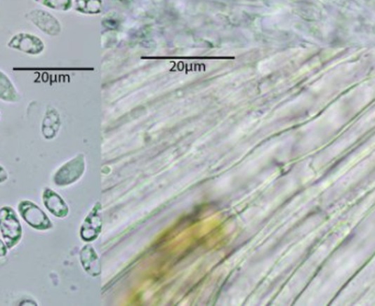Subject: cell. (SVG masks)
Returning <instances> with one entry per match:
<instances>
[{
  "instance_id": "obj_3",
  "label": "cell",
  "mask_w": 375,
  "mask_h": 306,
  "mask_svg": "<svg viewBox=\"0 0 375 306\" xmlns=\"http://www.w3.org/2000/svg\"><path fill=\"white\" fill-rule=\"evenodd\" d=\"M85 171V156L83 154L74 157L67 163L60 166L53 176V182L58 187H66L73 185L79 180Z\"/></svg>"
},
{
  "instance_id": "obj_9",
  "label": "cell",
  "mask_w": 375,
  "mask_h": 306,
  "mask_svg": "<svg viewBox=\"0 0 375 306\" xmlns=\"http://www.w3.org/2000/svg\"><path fill=\"white\" fill-rule=\"evenodd\" d=\"M0 100L9 103L20 100V95L18 93L17 88L11 78L3 71H0Z\"/></svg>"
},
{
  "instance_id": "obj_4",
  "label": "cell",
  "mask_w": 375,
  "mask_h": 306,
  "mask_svg": "<svg viewBox=\"0 0 375 306\" xmlns=\"http://www.w3.org/2000/svg\"><path fill=\"white\" fill-rule=\"evenodd\" d=\"M7 46L11 50L32 56L40 55L46 50V44L42 39L27 32L15 34L8 42Z\"/></svg>"
},
{
  "instance_id": "obj_14",
  "label": "cell",
  "mask_w": 375,
  "mask_h": 306,
  "mask_svg": "<svg viewBox=\"0 0 375 306\" xmlns=\"http://www.w3.org/2000/svg\"><path fill=\"white\" fill-rule=\"evenodd\" d=\"M8 251H9V248H8L5 241L0 239V258L7 256Z\"/></svg>"
},
{
  "instance_id": "obj_15",
  "label": "cell",
  "mask_w": 375,
  "mask_h": 306,
  "mask_svg": "<svg viewBox=\"0 0 375 306\" xmlns=\"http://www.w3.org/2000/svg\"><path fill=\"white\" fill-rule=\"evenodd\" d=\"M0 118H1V114H0Z\"/></svg>"
},
{
  "instance_id": "obj_10",
  "label": "cell",
  "mask_w": 375,
  "mask_h": 306,
  "mask_svg": "<svg viewBox=\"0 0 375 306\" xmlns=\"http://www.w3.org/2000/svg\"><path fill=\"white\" fill-rule=\"evenodd\" d=\"M80 262L83 265L86 272L91 276L99 274V262L95 249L91 245H86L80 251Z\"/></svg>"
},
{
  "instance_id": "obj_8",
  "label": "cell",
  "mask_w": 375,
  "mask_h": 306,
  "mask_svg": "<svg viewBox=\"0 0 375 306\" xmlns=\"http://www.w3.org/2000/svg\"><path fill=\"white\" fill-rule=\"evenodd\" d=\"M101 230V220L98 214V208H93L80 229V237L85 241H91L97 239Z\"/></svg>"
},
{
  "instance_id": "obj_13",
  "label": "cell",
  "mask_w": 375,
  "mask_h": 306,
  "mask_svg": "<svg viewBox=\"0 0 375 306\" xmlns=\"http://www.w3.org/2000/svg\"><path fill=\"white\" fill-rule=\"evenodd\" d=\"M8 179H9L8 171H6L4 166L0 165V185H1V183H5L6 181H8Z\"/></svg>"
},
{
  "instance_id": "obj_11",
  "label": "cell",
  "mask_w": 375,
  "mask_h": 306,
  "mask_svg": "<svg viewBox=\"0 0 375 306\" xmlns=\"http://www.w3.org/2000/svg\"><path fill=\"white\" fill-rule=\"evenodd\" d=\"M103 0H75L74 8L77 13L83 15H99L103 11Z\"/></svg>"
},
{
  "instance_id": "obj_6",
  "label": "cell",
  "mask_w": 375,
  "mask_h": 306,
  "mask_svg": "<svg viewBox=\"0 0 375 306\" xmlns=\"http://www.w3.org/2000/svg\"><path fill=\"white\" fill-rule=\"evenodd\" d=\"M42 200L44 208L55 218H65L70 214V208L64 199L48 187L43 189Z\"/></svg>"
},
{
  "instance_id": "obj_2",
  "label": "cell",
  "mask_w": 375,
  "mask_h": 306,
  "mask_svg": "<svg viewBox=\"0 0 375 306\" xmlns=\"http://www.w3.org/2000/svg\"><path fill=\"white\" fill-rule=\"evenodd\" d=\"M18 212L23 221L37 231H50L54 227L53 222L42 208L30 200H22L18 204Z\"/></svg>"
},
{
  "instance_id": "obj_7",
  "label": "cell",
  "mask_w": 375,
  "mask_h": 306,
  "mask_svg": "<svg viewBox=\"0 0 375 306\" xmlns=\"http://www.w3.org/2000/svg\"><path fill=\"white\" fill-rule=\"evenodd\" d=\"M62 126V118L58 109L52 106L46 107V113L41 124V134L46 141H52L58 136Z\"/></svg>"
},
{
  "instance_id": "obj_12",
  "label": "cell",
  "mask_w": 375,
  "mask_h": 306,
  "mask_svg": "<svg viewBox=\"0 0 375 306\" xmlns=\"http://www.w3.org/2000/svg\"><path fill=\"white\" fill-rule=\"evenodd\" d=\"M34 1L58 11H68L74 7L73 0H34Z\"/></svg>"
},
{
  "instance_id": "obj_1",
  "label": "cell",
  "mask_w": 375,
  "mask_h": 306,
  "mask_svg": "<svg viewBox=\"0 0 375 306\" xmlns=\"http://www.w3.org/2000/svg\"><path fill=\"white\" fill-rule=\"evenodd\" d=\"M0 234L9 249L17 246L22 239V225L17 212L11 206L0 208Z\"/></svg>"
},
{
  "instance_id": "obj_5",
  "label": "cell",
  "mask_w": 375,
  "mask_h": 306,
  "mask_svg": "<svg viewBox=\"0 0 375 306\" xmlns=\"http://www.w3.org/2000/svg\"><path fill=\"white\" fill-rule=\"evenodd\" d=\"M25 18L35 25L39 30L46 33V36H58L62 32L60 20L48 11L42 9H33L25 15Z\"/></svg>"
}]
</instances>
